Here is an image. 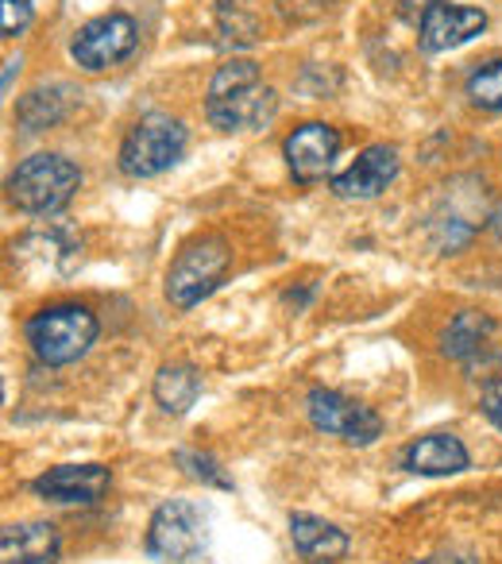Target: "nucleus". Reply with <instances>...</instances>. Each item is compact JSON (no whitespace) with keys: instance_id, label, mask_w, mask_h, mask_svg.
Segmentation results:
<instances>
[{"instance_id":"obj_1","label":"nucleus","mask_w":502,"mask_h":564,"mask_svg":"<svg viewBox=\"0 0 502 564\" xmlns=\"http://www.w3.org/2000/svg\"><path fill=\"white\" fill-rule=\"evenodd\" d=\"M279 112V97L271 86H263V74L248 58L225 63L209 82L205 94V117L220 132H255L271 124Z\"/></svg>"},{"instance_id":"obj_2","label":"nucleus","mask_w":502,"mask_h":564,"mask_svg":"<svg viewBox=\"0 0 502 564\" xmlns=\"http://www.w3.org/2000/svg\"><path fill=\"white\" fill-rule=\"evenodd\" d=\"M81 186V171L63 155H32L12 171L9 178V202L20 213H32V217H51V213L66 209L70 197Z\"/></svg>"},{"instance_id":"obj_3","label":"nucleus","mask_w":502,"mask_h":564,"mask_svg":"<svg viewBox=\"0 0 502 564\" xmlns=\"http://www.w3.org/2000/svg\"><path fill=\"white\" fill-rule=\"evenodd\" d=\"M24 337L47 368H66L97 340V317L86 306H51L28 322Z\"/></svg>"},{"instance_id":"obj_4","label":"nucleus","mask_w":502,"mask_h":564,"mask_svg":"<svg viewBox=\"0 0 502 564\" xmlns=\"http://www.w3.org/2000/svg\"><path fill=\"white\" fill-rule=\"evenodd\" d=\"M228 267H232V248L220 236H201V240L186 243L166 271V299L178 310H194L197 302L217 291Z\"/></svg>"},{"instance_id":"obj_5","label":"nucleus","mask_w":502,"mask_h":564,"mask_svg":"<svg viewBox=\"0 0 502 564\" xmlns=\"http://www.w3.org/2000/svg\"><path fill=\"white\" fill-rule=\"evenodd\" d=\"M182 151H186L182 120L166 117V112H148L128 128L124 143H120V171L128 178H155L178 163Z\"/></svg>"},{"instance_id":"obj_6","label":"nucleus","mask_w":502,"mask_h":564,"mask_svg":"<svg viewBox=\"0 0 502 564\" xmlns=\"http://www.w3.org/2000/svg\"><path fill=\"white\" fill-rule=\"evenodd\" d=\"M209 541V522L186 499H171L151 514L148 525V553L155 561H189Z\"/></svg>"},{"instance_id":"obj_7","label":"nucleus","mask_w":502,"mask_h":564,"mask_svg":"<svg viewBox=\"0 0 502 564\" xmlns=\"http://www.w3.org/2000/svg\"><path fill=\"white\" fill-rule=\"evenodd\" d=\"M309 422L321 433H332V437L348 441V445H371L383 433V417L375 410H368L363 402L348 399L340 391H329V387H314L306 399Z\"/></svg>"},{"instance_id":"obj_8","label":"nucleus","mask_w":502,"mask_h":564,"mask_svg":"<svg viewBox=\"0 0 502 564\" xmlns=\"http://www.w3.org/2000/svg\"><path fill=\"white\" fill-rule=\"evenodd\" d=\"M132 51H135V20L124 17V12H109V17L89 20L70 40V58L89 74L124 63Z\"/></svg>"},{"instance_id":"obj_9","label":"nucleus","mask_w":502,"mask_h":564,"mask_svg":"<svg viewBox=\"0 0 502 564\" xmlns=\"http://www.w3.org/2000/svg\"><path fill=\"white\" fill-rule=\"evenodd\" d=\"M283 155L298 182H321L325 174L332 171V159L340 155V132L329 124H321V120L302 124L286 135Z\"/></svg>"},{"instance_id":"obj_10","label":"nucleus","mask_w":502,"mask_h":564,"mask_svg":"<svg viewBox=\"0 0 502 564\" xmlns=\"http://www.w3.org/2000/svg\"><path fill=\"white\" fill-rule=\"evenodd\" d=\"M483 28H487V17L479 9L433 0V4H425V12H422L417 40H422V51L437 55V51H452V47H460V43L476 40Z\"/></svg>"},{"instance_id":"obj_11","label":"nucleus","mask_w":502,"mask_h":564,"mask_svg":"<svg viewBox=\"0 0 502 564\" xmlns=\"http://www.w3.org/2000/svg\"><path fill=\"white\" fill-rule=\"evenodd\" d=\"M109 484L112 476L101 464H58L35 479L32 491L51 502H97L109 491Z\"/></svg>"},{"instance_id":"obj_12","label":"nucleus","mask_w":502,"mask_h":564,"mask_svg":"<svg viewBox=\"0 0 502 564\" xmlns=\"http://www.w3.org/2000/svg\"><path fill=\"white\" fill-rule=\"evenodd\" d=\"M399 174V151L386 143H371L356 155V163L348 171H340L332 178V189L340 197H379Z\"/></svg>"},{"instance_id":"obj_13","label":"nucleus","mask_w":502,"mask_h":564,"mask_svg":"<svg viewBox=\"0 0 502 564\" xmlns=\"http://www.w3.org/2000/svg\"><path fill=\"white\" fill-rule=\"evenodd\" d=\"M58 530L51 522H20L0 533V564H55Z\"/></svg>"},{"instance_id":"obj_14","label":"nucleus","mask_w":502,"mask_h":564,"mask_svg":"<svg viewBox=\"0 0 502 564\" xmlns=\"http://www.w3.org/2000/svg\"><path fill=\"white\" fill-rule=\"evenodd\" d=\"M402 464L417 476H456L468 468V448L452 433H429L402 453Z\"/></svg>"},{"instance_id":"obj_15","label":"nucleus","mask_w":502,"mask_h":564,"mask_svg":"<svg viewBox=\"0 0 502 564\" xmlns=\"http://www.w3.org/2000/svg\"><path fill=\"white\" fill-rule=\"evenodd\" d=\"M291 538H294V549L302 553V561H309V564H337L340 556L348 553V533L314 514H294Z\"/></svg>"},{"instance_id":"obj_16","label":"nucleus","mask_w":502,"mask_h":564,"mask_svg":"<svg viewBox=\"0 0 502 564\" xmlns=\"http://www.w3.org/2000/svg\"><path fill=\"white\" fill-rule=\"evenodd\" d=\"M155 402L166 410V414H186L197 402V391H201V379L189 364H166L155 376Z\"/></svg>"},{"instance_id":"obj_17","label":"nucleus","mask_w":502,"mask_h":564,"mask_svg":"<svg viewBox=\"0 0 502 564\" xmlns=\"http://www.w3.org/2000/svg\"><path fill=\"white\" fill-rule=\"evenodd\" d=\"M66 117V89H32L24 101L17 105V120L24 124V132H43V128H55Z\"/></svg>"},{"instance_id":"obj_18","label":"nucleus","mask_w":502,"mask_h":564,"mask_svg":"<svg viewBox=\"0 0 502 564\" xmlns=\"http://www.w3.org/2000/svg\"><path fill=\"white\" fill-rule=\"evenodd\" d=\"M491 333H494L491 317L468 310V314L452 317V325L445 329V352L456 356V360H468V356H476L479 348L487 345V337H491Z\"/></svg>"},{"instance_id":"obj_19","label":"nucleus","mask_w":502,"mask_h":564,"mask_svg":"<svg viewBox=\"0 0 502 564\" xmlns=\"http://www.w3.org/2000/svg\"><path fill=\"white\" fill-rule=\"evenodd\" d=\"M468 97L476 109L502 112V58H491V63H483L476 74H471Z\"/></svg>"},{"instance_id":"obj_20","label":"nucleus","mask_w":502,"mask_h":564,"mask_svg":"<svg viewBox=\"0 0 502 564\" xmlns=\"http://www.w3.org/2000/svg\"><path fill=\"white\" fill-rule=\"evenodd\" d=\"M35 20V4L32 0H0V35L4 40H17L32 28Z\"/></svg>"},{"instance_id":"obj_21","label":"nucleus","mask_w":502,"mask_h":564,"mask_svg":"<svg viewBox=\"0 0 502 564\" xmlns=\"http://www.w3.org/2000/svg\"><path fill=\"white\" fill-rule=\"evenodd\" d=\"M178 464L186 468V476H194V479H201V484H212V487H232V479L220 471V464L212 460V456H205V453H189V448H182L178 453Z\"/></svg>"},{"instance_id":"obj_22","label":"nucleus","mask_w":502,"mask_h":564,"mask_svg":"<svg viewBox=\"0 0 502 564\" xmlns=\"http://www.w3.org/2000/svg\"><path fill=\"white\" fill-rule=\"evenodd\" d=\"M483 414L491 417V425L502 433V379H491L483 387Z\"/></svg>"},{"instance_id":"obj_23","label":"nucleus","mask_w":502,"mask_h":564,"mask_svg":"<svg viewBox=\"0 0 502 564\" xmlns=\"http://www.w3.org/2000/svg\"><path fill=\"white\" fill-rule=\"evenodd\" d=\"M17 70H20V58H9V63H4V94L12 89V74Z\"/></svg>"},{"instance_id":"obj_24","label":"nucleus","mask_w":502,"mask_h":564,"mask_svg":"<svg viewBox=\"0 0 502 564\" xmlns=\"http://www.w3.org/2000/svg\"><path fill=\"white\" fill-rule=\"evenodd\" d=\"M494 232H499V240H502V213L494 217Z\"/></svg>"}]
</instances>
